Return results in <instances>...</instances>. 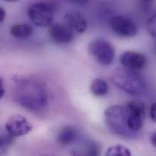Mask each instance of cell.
Wrapping results in <instances>:
<instances>
[{"mask_svg": "<svg viewBox=\"0 0 156 156\" xmlns=\"http://www.w3.org/2000/svg\"><path fill=\"white\" fill-rule=\"evenodd\" d=\"M5 127L7 133L13 137L27 135L33 129L32 125L24 117L19 114L11 115L7 120Z\"/></svg>", "mask_w": 156, "mask_h": 156, "instance_id": "8", "label": "cell"}, {"mask_svg": "<svg viewBox=\"0 0 156 156\" xmlns=\"http://www.w3.org/2000/svg\"><path fill=\"white\" fill-rule=\"evenodd\" d=\"M4 1L9 2H17L19 0H4Z\"/></svg>", "mask_w": 156, "mask_h": 156, "instance_id": "24", "label": "cell"}, {"mask_svg": "<svg viewBox=\"0 0 156 156\" xmlns=\"http://www.w3.org/2000/svg\"><path fill=\"white\" fill-rule=\"evenodd\" d=\"M13 140L14 137L8 133L7 134H0V149L10 146Z\"/></svg>", "mask_w": 156, "mask_h": 156, "instance_id": "17", "label": "cell"}, {"mask_svg": "<svg viewBox=\"0 0 156 156\" xmlns=\"http://www.w3.org/2000/svg\"><path fill=\"white\" fill-rule=\"evenodd\" d=\"M150 140H151V142L152 144V145L154 146V147H156V133H154L151 134V137H150Z\"/></svg>", "mask_w": 156, "mask_h": 156, "instance_id": "23", "label": "cell"}, {"mask_svg": "<svg viewBox=\"0 0 156 156\" xmlns=\"http://www.w3.org/2000/svg\"><path fill=\"white\" fill-rule=\"evenodd\" d=\"M68 1L77 4V5H85L86 4L89 0H68Z\"/></svg>", "mask_w": 156, "mask_h": 156, "instance_id": "20", "label": "cell"}, {"mask_svg": "<svg viewBox=\"0 0 156 156\" xmlns=\"http://www.w3.org/2000/svg\"><path fill=\"white\" fill-rule=\"evenodd\" d=\"M13 97L20 106L32 112L43 111L48 103V93L45 84L34 78L16 80Z\"/></svg>", "mask_w": 156, "mask_h": 156, "instance_id": "1", "label": "cell"}, {"mask_svg": "<svg viewBox=\"0 0 156 156\" xmlns=\"http://www.w3.org/2000/svg\"><path fill=\"white\" fill-rule=\"evenodd\" d=\"M65 24L74 32L79 34L84 33L87 27V22L84 16L79 12L70 10L64 16Z\"/></svg>", "mask_w": 156, "mask_h": 156, "instance_id": "11", "label": "cell"}, {"mask_svg": "<svg viewBox=\"0 0 156 156\" xmlns=\"http://www.w3.org/2000/svg\"><path fill=\"white\" fill-rule=\"evenodd\" d=\"M100 146L96 142L90 141L86 142L84 145L78 150L76 155H85V156H97L100 153Z\"/></svg>", "mask_w": 156, "mask_h": 156, "instance_id": "15", "label": "cell"}, {"mask_svg": "<svg viewBox=\"0 0 156 156\" xmlns=\"http://www.w3.org/2000/svg\"><path fill=\"white\" fill-rule=\"evenodd\" d=\"M119 60L123 67L133 70L143 69L147 63L145 55L140 52L131 51L123 52L120 55Z\"/></svg>", "mask_w": 156, "mask_h": 156, "instance_id": "10", "label": "cell"}, {"mask_svg": "<svg viewBox=\"0 0 156 156\" xmlns=\"http://www.w3.org/2000/svg\"><path fill=\"white\" fill-rule=\"evenodd\" d=\"M150 115L154 122L156 121V103H154L150 109Z\"/></svg>", "mask_w": 156, "mask_h": 156, "instance_id": "19", "label": "cell"}, {"mask_svg": "<svg viewBox=\"0 0 156 156\" xmlns=\"http://www.w3.org/2000/svg\"><path fill=\"white\" fill-rule=\"evenodd\" d=\"M5 16H6L5 10H4V8L0 6V23L2 22L5 20Z\"/></svg>", "mask_w": 156, "mask_h": 156, "instance_id": "22", "label": "cell"}, {"mask_svg": "<svg viewBox=\"0 0 156 156\" xmlns=\"http://www.w3.org/2000/svg\"><path fill=\"white\" fill-rule=\"evenodd\" d=\"M142 1H143L144 2H150L154 1V0H142Z\"/></svg>", "mask_w": 156, "mask_h": 156, "instance_id": "25", "label": "cell"}, {"mask_svg": "<svg viewBox=\"0 0 156 156\" xmlns=\"http://www.w3.org/2000/svg\"><path fill=\"white\" fill-rule=\"evenodd\" d=\"M5 94V88L3 81L0 78V99L3 97Z\"/></svg>", "mask_w": 156, "mask_h": 156, "instance_id": "21", "label": "cell"}, {"mask_svg": "<svg viewBox=\"0 0 156 156\" xmlns=\"http://www.w3.org/2000/svg\"><path fill=\"white\" fill-rule=\"evenodd\" d=\"M111 80L119 88L130 95L140 96L145 94L147 85L145 80L133 69H119L112 73Z\"/></svg>", "mask_w": 156, "mask_h": 156, "instance_id": "2", "label": "cell"}, {"mask_svg": "<svg viewBox=\"0 0 156 156\" xmlns=\"http://www.w3.org/2000/svg\"><path fill=\"white\" fill-rule=\"evenodd\" d=\"M53 8L48 3L37 2L29 7L27 15L32 23L39 27H47L53 23Z\"/></svg>", "mask_w": 156, "mask_h": 156, "instance_id": "5", "label": "cell"}, {"mask_svg": "<svg viewBox=\"0 0 156 156\" xmlns=\"http://www.w3.org/2000/svg\"><path fill=\"white\" fill-rule=\"evenodd\" d=\"M108 84L103 79L96 78L91 83L90 90L97 97H103L108 92Z\"/></svg>", "mask_w": 156, "mask_h": 156, "instance_id": "14", "label": "cell"}, {"mask_svg": "<svg viewBox=\"0 0 156 156\" xmlns=\"http://www.w3.org/2000/svg\"><path fill=\"white\" fill-rule=\"evenodd\" d=\"M146 27L148 32L153 37H156V16H153L147 19Z\"/></svg>", "mask_w": 156, "mask_h": 156, "instance_id": "18", "label": "cell"}, {"mask_svg": "<svg viewBox=\"0 0 156 156\" xmlns=\"http://www.w3.org/2000/svg\"><path fill=\"white\" fill-rule=\"evenodd\" d=\"M90 55L98 63L108 66L112 63L115 57V50L113 46L108 41L97 38L92 40L88 46Z\"/></svg>", "mask_w": 156, "mask_h": 156, "instance_id": "4", "label": "cell"}, {"mask_svg": "<svg viewBox=\"0 0 156 156\" xmlns=\"http://www.w3.org/2000/svg\"><path fill=\"white\" fill-rule=\"evenodd\" d=\"M112 30L118 36L130 38L136 36L138 28L134 21L130 18L123 15H117L110 20Z\"/></svg>", "mask_w": 156, "mask_h": 156, "instance_id": "7", "label": "cell"}, {"mask_svg": "<svg viewBox=\"0 0 156 156\" xmlns=\"http://www.w3.org/2000/svg\"><path fill=\"white\" fill-rule=\"evenodd\" d=\"M128 109L127 126L132 133L140 131L144 125L146 115V106L140 101H131L126 105Z\"/></svg>", "mask_w": 156, "mask_h": 156, "instance_id": "6", "label": "cell"}, {"mask_svg": "<svg viewBox=\"0 0 156 156\" xmlns=\"http://www.w3.org/2000/svg\"><path fill=\"white\" fill-rule=\"evenodd\" d=\"M105 116L108 127L115 134L126 137L133 134L127 126L128 109L126 106H111L105 111Z\"/></svg>", "mask_w": 156, "mask_h": 156, "instance_id": "3", "label": "cell"}, {"mask_svg": "<svg viewBox=\"0 0 156 156\" xmlns=\"http://www.w3.org/2000/svg\"><path fill=\"white\" fill-rule=\"evenodd\" d=\"M108 156H130L131 153L126 147L121 144H117L109 147L106 152Z\"/></svg>", "mask_w": 156, "mask_h": 156, "instance_id": "16", "label": "cell"}, {"mask_svg": "<svg viewBox=\"0 0 156 156\" xmlns=\"http://www.w3.org/2000/svg\"><path fill=\"white\" fill-rule=\"evenodd\" d=\"M10 34L18 39H27L34 34V29L29 24L19 23L12 25L10 28Z\"/></svg>", "mask_w": 156, "mask_h": 156, "instance_id": "12", "label": "cell"}, {"mask_svg": "<svg viewBox=\"0 0 156 156\" xmlns=\"http://www.w3.org/2000/svg\"><path fill=\"white\" fill-rule=\"evenodd\" d=\"M48 34L55 43L60 44H69L74 38V32L65 23H52L49 26Z\"/></svg>", "mask_w": 156, "mask_h": 156, "instance_id": "9", "label": "cell"}, {"mask_svg": "<svg viewBox=\"0 0 156 156\" xmlns=\"http://www.w3.org/2000/svg\"><path fill=\"white\" fill-rule=\"evenodd\" d=\"M77 129L72 126H66L59 132L57 136L58 142L63 145H69L73 144L77 139Z\"/></svg>", "mask_w": 156, "mask_h": 156, "instance_id": "13", "label": "cell"}]
</instances>
